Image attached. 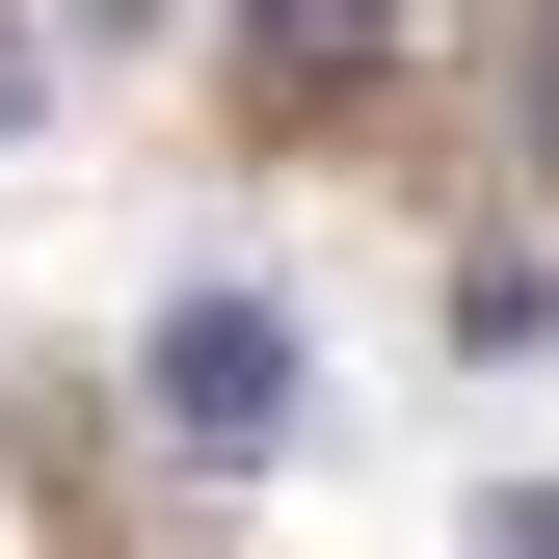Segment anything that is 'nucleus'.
Returning <instances> with one entry per match:
<instances>
[{"instance_id":"obj_2","label":"nucleus","mask_w":559,"mask_h":559,"mask_svg":"<svg viewBox=\"0 0 559 559\" xmlns=\"http://www.w3.org/2000/svg\"><path fill=\"white\" fill-rule=\"evenodd\" d=\"M214 27H240L266 107H346V81H400V27H427V0H214Z\"/></svg>"},{"instance_id":"obj_1","label":"nucleus","mask_w":559,"mask_h":559,"mask_svg":"<svg viewBox=\"0 0 559 559\" xmlns=\"http://www.w3.org/2000/svg\"><path fill=\"white\" fill-rule=\"evenodd\" d=\"M133 400H160V453H187V479L294 453V320H266V294H160V346H133Z\"/></svg>"},{"instance_id":"obj_3","label":"nucleus","mask_w":559,"mask_h":559,"mask_svg":"<svg viewBox=\"0 0 559 559\" xmlns=\"http://www.w3.org/2000/svg\"><path fill=\"white\" fill-rule=\"evenodd\" d=\"M479 559H559V479H507V507H479Z\"/></svg>"},{"instance_id":"obj_4","label":"nucleus","mask_w":559,"mask_h":559,"mask_svg":"<svg viewBox=\"0 0 559 559\" xmlns=\"http://www.w3.org/2000/svg\"><path fill=\"white\" fill-rule=\"evenodd\" d=\"M27 81H53V53H27V27H0V133H27Z\"/></svg>"}]
</instances>
